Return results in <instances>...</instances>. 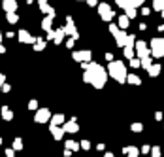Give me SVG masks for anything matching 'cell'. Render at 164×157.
<instances>
[{"instance_id":"cell-37","label":"cell","mask_w":164,"mask_h":157,"mask_svg":"<svg viewBox=\"0 0 164 157\" xmlns=\"http://www.w3.org/2000/svg\"><path fill=\"white\" fill-rule=\"evenodd\" d=\"M74 44H76V40H74V38H68V40H66V47H68V49H72Z\"/></svg>"},{"instance_id":"cell-41","label":"cell","mask_w":164,"mask_h":157,"mask_svg":"<svg viewBox=\"0 0 164 157\" xmlns=\"http://www.w3.org/2000/svg\"><path fill=\"white\" fill-rule=\"evenodd\" d=\"M141 14H143V15H149L151 14V8H141Z\"/></svg>"},{"instance_id":"cell-47","label":"cell","mask_w":164,"mask_h":157,"mask_svg":"<svg viewBox=\"0 0 164 157\" xmlns=\"http://www.w3.org/2000/svg\"><path fill=\"white\" fill-rule=\"evenodd\" d=\"M2 53H6V47H4L2 44H0V55H2Z\"/></svg>"},{"instance_id":"cell-38","label":"cell","mask_w":164,"mask_h":157,"mask_svg":"<svg viewBox=\"0 0 164 157\" xmlns=\"http://www.w3.org/2000/svg\"><path fill=\"white\" fill-rule=\"evenodd\" d=\"M85 2L91 6V8H96V6H98V0H85Z\"/></svg>"},{"instance_id":"cell-1","label":"cell","mask_w":164,"mask_h":157,"mask_svg":"<svg viewBox=\"0 0 164 157\" xmlns=\"http://www.w3.org/2000/svg\"><path fill=\"white\" fill-rule=\"evenodd\" d=\"M81 70H85L83 72V81H85V83H91V85L96 87V89H102V87L106 85L108 72H106V68L102 66V64L94 63V61H91V63H83Z\"/></svg>"},{"instance_id":"cell-8","label":"cell","mask_w":164,"mask_h":157,"mask_svg":"<svg viewBox=\"0 0 164 157\" xmlns=\"http://www.w3.org/2000/svg\"><path fill=\"white\" fill-rule=\"evenodd\" d=\"M17 38H19L21 44H32V45H34V42H36V38H34L28 30H25V28H21V30L17 32Z\"/></svg>"},{"instance_id":"cell-2","label":"cell","mask_w":164,"mask_h":157,"mask_svg":"<svg viewBox=\"0 0 164 157\" xmlns=\"http://www.w3.org/2000/svg\"><path fill=\"white\" fill-rule=\"evenodd\" d=\"M106 72H108L115 81H119V83H125V81H127V66H125L123 61H111V63L108 64V68H106Z\"/></svg>"},{"instance_id":"cell-25","label":"cell","mask_w":164,"mask_h":157,"mask_svg":"<svg viewBox=\"0 0 164 157\" xmlns=\"http://www.w3.org/2000/svg\"><path fill=\"white\" fill-rule=\"evenodd\" d=\"M6 19H8L9 25H15V23L19 21V15L17 14H6Z\"/></svg>"},{"instance_id":"cell-49","label":"cell","mask_w":164,"mask_h":157,"mask_svg":"<svg viewBox=\"0 0 164 157\" xmlns=\"http://www.w3.org/2000/svg\"><path fill=\"white\" fill-rule=\"evenodd\" d=\"M159 30H160V32H164V25H159Z\"/></svg>"},{"instance_id":"cell-16","label":"cell","mask_w":164,"mask_h":157,"mask_svg":"<svg viewBox=\"0 0 164 157\" xmlns=\"http://www.w3.org/2000/svg\"><path fill=\"white\" fill-rule=\"evenodd\" d=\"M64 123H66V119H64V116H62V114H55V116L51 117V125H55V127L64 125Z\"/></svg>"},{"instance_id":"cell-39","label":"cell","mask_w":164,"mask_h":157,"mask_svg":"<svg viewBox=\"0 0 164 157\" xmlns=\"http://www.w3.org/2000/svg\"><path fill=\"white\" fill-rule=\"evenodd\" d=\"M0 91H4V93H9V91H11V87H9L8 83H4V85L0 87Z\"/></svg>"},{"instance_id":"cell-29","label":"cell","mask_w":164,"mask_h":157,"mask_svg":"<svg viewBox=\"0 0 164 157\" xmlns=\"http://www.w3.org/2000/svg\"><path fill=\"white\" fill-rule=\"evenodd\" d=\"M11 150H13V152L23 150V140H21V138H15V140H13V148H11Z\"/></svg>"},{"instance_id":"cell-6","label":"cell","mask_w":164,"mask_h":157,"mask_svg":"<svg viewBox=\"0 0 164 157\" xmlns=\"http://www.w3.org/2000/svg\"><path fill=\"white\" fill-rule=\"evenodd\" d=\"M72 59L76 61V63H91L92 61V53L89 49H81V51H74L72 53Z\"/></svg>"},{"instance_id":"cell-23","label":"cell","mask_w":164,"mask_h":157,"mask_svg":"<svg viewBox=\"0 0 164 157\" xmlns=\"http://www.w3.org/2000/svg\"><path fill=\"white\" fill-rule=\"evenodd\" d=\"M145 47H149L145 40H136V44H134V51H138V49H145Z\"/></svg>"},{"instance_id":"cell-22","label":"cell","mask_w":164,"mask_h":157,"mask_svg":"<svg viewBox=\"0 0 164 157\" xmlns=\"http://www.w3.org/2000/svg\"><path fill=\"white\" fill-rule=\"evenodd\" d=\"M151 64H153L151 57H145V59H141V61H140V66H141V68H145V70H149Z\"/></svg>"},{"instance_id":"cell-51","label":"cell","mask_w":164,"mask_h":157,"mask_svg":"<svg viewBox=\"0 0 164 157\" xmlns=\"http://www.w3.org/2000/svg\"><path fill=\"white\" fill-rule=\"evenodd\" d=\"M32 2H34V0H27V4H32Z\"/></svg>"},{"instance_id":"cell-9","label":"cell","mask_w":164,"mask_h":157,"mask_svg":"<svg viewBox=\"0 0 164 157\" xmlns=\"http://www.w3.org/2000/svg\"><path fill=\"white\" fill-rule=\"evenodd\" d=\"M17 0H2V9H4L6 14H17Z\"/></svg>"},{"instance_id":"cell-10","label":"cell","mask_w":164,"mask_h":157,"mask_svg":"<svg viewBox=\"0 0 164 157\" xmlns=\"http://www.w3.org/2000/svg\"><path fill=\"white\" fill-rule=\"evenodd\" d=\"M38 6H40V12H42V14L51 15V17L55 19V9L49 6V2H47V0H38Z\"/></svg>"},{"instance_id":"cell-5","label":"cell","mask_w":164,"mask_h":157,"mask_svg":"<svg viewBox=\"0 0 164 157\" xmlns=\"http://www.w3.org/2000/svg\"><path fill=\"white\" fill-rule=\"evenodd\" d=\"M62 30H64V34H66V36H70V38H74V40H79V32L76 30V25H74L72 15L66 17V25L62 27Z\"/></svg>"},{"instance_id":"cell-20","label":"cell","mask_w":164,"mask_h":157,"mask_svg":"<svg viewBox=\"0 0 164 157\" xmlns=\"http://www.w3.org/2000/svg\"><path fill=\"white\" fill-rule=\"evenodd\" d=\"M2 117H4L6 121H11V119H13V114H11V110H9L8 106H2Z\"/></svg>"},{"instance_id":"cell-34","label":"cell","mask_w":164,"mask_h":157,"mask_svg":"<svg viewBox=\"0 0 164 157\" xmlns=\"http://www.w3.org/2000/svg\"><path fill=\"white\" fill-rule=\"evenodd\" d=\"M28 110H38V100H30L28 102Z\"/></svg>"},{"instance_id":"cell-15","label":"cell","mask_w":164,"mask_h":157,"mask_svg":"<svg viewBox=\"0 0 164 157\" xmlns=\"http://www.w3.org/2000/svg\"><path fill=\"white\" fill-rule=\"evenodd\" d=\"M51 25H53V17H51V15H46V17H44V21H42V28H44L46 32H49V30H53V27H51Z\"/></svg>"},{"instance_id":"cell-33","label":"cell","mask_w":164,"mask_h":157,"mask_svg":"<svg viewBox=\"0 0 164 157\" xmlns=\"http://www.w3.org/2000/svg\"><path fill=\"white\" fill-rule=\"evenodd\" d=\"M151 155H153V157H160V148H159V146H155V148L151 150Z\"/></svg>"},{"instance_id":"cell-30","label":"cell","mask_w":164,"mask_h":157,"mask_svg":"<svg viewBox=\"0 0 164 157\" xmlns=\"http://www.w3.org/2000/svg\"><path fill=\"white\" fill-rule=\"evenodd\" d=\"M130 129H132L134 133H141V131H143V125H141V123H132Z\"/></svg>"},{"instance_id":"cell-44","label":"cell","mask_w":164,"mask_h":157,"mask_svg":"<svg viewBox=\"0 0 164 157\" xmlns=\"http://www.w3.org/2000/svg\"><path fill=\"white\" fill-rule=\"evenodd\" d=\"M4 83H6V78H4V74H2V72H0V87L4 85Z\"/></svg>"},{"instance_id":"cell-32","label":"cell","mask_w":164,"mask_h":157,"mask_svg":"<svg viewBox=\"0 0 164 157\" xmlns=\"http://www.w3.org/2000/svg\"><path fill=\"white\" fill-rule=\"evenodd\" d=\"M130 66L132 68H140V59H136V57L130 59Z\"/></svg>"},{"instance_id":"cell-18","label":"cell","mask_w":164,"mask_h":157,"mask_svg":"<svg viewBox=\"0 0 164 157\" xmlns=\"http://www.w3.org/2000/svg\"><path fill=\"white\" fill-rule=\"evenodd\" d=\"M160 70H162V66L157 63V64H151V68H149L147 72H149V76H151V78H155V76H159V74H160Z\"/></svg>"},{"instance_id":"cell-3","label":"cell","mask_w":164,"mask_h":157,"mask_svg":"<svg viewBox=\"0 0 164 157\" xmlns=\"http://www.w3.org/2000/svg\"><path fill=\"white\" fill-rule=\"evenodd\" d=\"M147 45H149L151 57H155V59H162L164 57V38H153Z\"/></svg>"},{"instance_id":"cell-4","label":"cell","mask_w":164,"mask_h":157,"mask_svg":"<svg viewBox=\"0 0 164 157\" xmlns=\"http://www.w3.org/2000/svg\"><path fill=\"white\" fill-rule=\"evenodd\" d=\"M96 12H98V15L102 17V21H106V23H111L115 19V12L111 9V6L106 4V2H100V4L96 6Z\"/></svg>"},{"instance_id":"cell-27","label":"cell","mask_w":164,"mask_h":157,"mask_svg":"<svg viewBox=\"0 0 164 157\" xmlns=\"http://www.w3.org/2000/svg\"><path fill=\"white\" fill-rule=\"evenodd\" d=\"M153 9L162 12V9H164V0H153Z\"/></svg>"},{"instance_id":"cell-28","label":"cell","mask_w":164,"mask_h":157,"mask_svg":"<svg viewBox=\"0 0 164 157\" xmlns=\"http://www.w3.org/2000/svg\"><path fill=\"white\" fill-rule=\"evenodd\" d=\"M125 15H127L128 19H134V17L138 15V12H136L134 8H127V9H125Z\"/></svg>"},{"instance_id":"cell-12","label":"cell","mask_w":164,"mask_h":157,"mask_svg":"<svg viewBox=\"0 0 164 157\" xmlns=\"http://www.w3.org/2000/svg\"><path fill=\"white\" fill-rule=\"evenodd\" d=\"M62 131H64V133H78V131H79L78 121H74V119H72V121H66V123H64V127H62Z\"/></svg>"},{"instance_id":"cell-36","label":"cell","mask_w":164,"mask_h":157,"mask_svg":"<svg viewBox=\"0 0 164 157\" xmlns=\"http://www.w3.org/2000/svg\"><path fill=\"white\" fill-rule=\"evenodd\" d=\"M109 32H111V34H117V32H119V28H117V25H113V23H111V25H109Z\"/></svg>"},{"instance_id":"cell-19","label":"cell","mask_w":164,"mask_h":157,"mask_svg":"<svg viewBox=\"0 0 164 157\" xmlns=\"http://www.w3.org/2000/svg\"><path fill=\"white\" fill-rule=\"evenodd\" d=\"M46 45H47L46 40H42V38H36V42H34V51H44V49H46Z\"/></svg>"},{"instance_id":"cell-7","label":"cell","mask_w":164,"mask_h":157,"mask_svg":"<svg viewBox=\"0 0 164 157\" xmlns=\"http://www.w3.org/2000/svg\"><path fill=\"white\" fill-rule=\"evenodd\" d=\"M51 119V112L47 110V108H40V110H36V116H34V121L36 123H47Z\"/></svg>"},{"instance_id":"cell-21","label":"cell","mask_w":164,"mask_h":157,"mask_svg":"<svg viewBox=\"0 0 164 157\" xmlns=\"http://www.w3.org/2000/svg\"><path fill=\"white\" fill-rule=\"evenodd\" d=\"M66 150H70V152H78V150H79V144L74 142V140H66Z\"/></svg>"},{"instance_id":"cell-13","label":"cell","mask_w":164,"mask_h":157,"mask_svg":"<svg viewBox=\"0 0 164 157\" xmlns=\"http://www.w3.org/2000/svg\"><path fill=\"white\" fill-rule=\"evenodd\" d=\"M64 36H66V34H64L62 27H60V28H57V30H55V36H53V42H55L57 45H60V44L64 42Z\"/></svg>"},{"instance_id":"cell-46","label":"cell","mask_w":164,"mask_h":157,"mask_svg":"<svg viewBox=\"0 0 164 157\" xmlns=\"http://www.w3.org/2000/svg\"><path fill=\"white\" fill-rule=\"evenodd\" d=\"M149 152H151L149 146H143V148H141V153H149Z\"/></svg>"},{"instance_id":"cell-26","label":"cell","mask_w":164,"mask_h":157,"mask_svg":"<svg viewBox=\"0 0 164 157\" xmlns=\"http://www.w3.org/2000/svg\"><path fill=\"white\" fill-rule=\"evenodd\" d=\"M123 49H125V57H127L128 61L136 57V53H134V47H123Z\"/></svg>"},{"instance_id":"cell-52","label":"cell","mask_w":164,"mask_h":157,"mask_svg":"<svg viewBox=\"0 0 164 157\" xmlns=\"http://www.w3.org/2000/svg\"><path fill=\"white\" fill-rule=\"evenodd\" d=\"M160 15H162V17H164V9H162V12H160Z\"/></svg>"},{"instance_id":"cell-31","label":"cell","mask_w":164,"mask_h":157,"mask_svg":"<svg viewBox=\"0 0 164 157\" xmlns=\"http://www.w3.org/2000/svg\"><path fill=\"white\" fill-rule=\"evenodd\" d=\"M143 2H145V0H130V6L136 9V8H140V6H143Z\"/></svg>"},{"instance_id":"cell-24","label":"cell","mask_w":164,"mask_h":157,"mask_svg":"<svg viewBox=\"0 0 164 157\" xmlns=\"http://www.w3.org/2000/svg\"><path fill=\"white\" fill-rule=\"evenodd\" d=\"M115 4L119 6L121 9H127V8H132L130 6V0H115Z\"/></svg>"},{"instance_id":"cell-40","label":"cell","mask_w":164,"mask_h":157,"mask_svg":"<svg viewBox=\"0 0 164 157\" xmlns=\"http://www.w3.org/2000/svg\"><path fill=\"white\" fill-rule=\"evenodd\" d=\"M104 57H106V61H108V63H111V61H113V53H106Z\"/></svg>"},{"instance_id":"cell-35","label":"cell","mask_w":164,"mask_h":157,"mask_svg":"<svg viewBox=\"0 0 164 157\" xmlns=\"http://www.w3.org/2000/svg\"><path fill=\"white\" fill-rule=\"evenodd\" d=\"M79 148H81V150H89V148H91V144H89V140H83V142L79 144Z\"/></svg>"},{"instance_id":"cell-45","label":"cell","mask_w":164,"mask_h":157,"mask_svg":"<svg viewBox=\"0 0 164 157\" xmlns=\"http://www.w3.org/2000/svg\"><path fill=\"white\" fill-rule=\"evenodd\" d=\"M155 119H157V121H162V114L157 112V114H155Z\"/></svg>"},{"instance_id":"cell-48","label":"cell","mask_w":164,"mask_h":157,"mask_svg":"<svg viewBox=\"0 0 164 157\" xmlns=\"http://www.w3.org/2000/svg\"><path fill=\"white\" fill-rule=\"evenodd\" d=\"M104 157H115V155H113V153H109V152H108V153H106Z\"/></svg>"},{"instance_id":"cell-53","label":"cell","mask_w":164,"mask_h":157,"mask_svg":"<svg viewBox=\"0 0 164 157\" xmlns=\"http://www.w3.org/2000/svg\"><path fill=\"white\" fill-rule=\"evenodd\" d=\"M83 2H85V0H83Z\"/></svg>"},{"instance_id":"cell-14","label":"cell","mask_w":164,"mask_h":157,"mask_svg":"<svg viewBox=\"0 0 164 157\" xmlns=\"http://www.w3.org/2000/svg\"><path fill=\"white\" fill-rule=\"evenodd\" d=\"M51 135H53L55 140H62V136H64L62 127H55V125H51Z\"/></svg>"},{"instance_id":"cell-43","label":"cell","mask_w":164,"mask_h":157,"mask_svg":"<svg viewBox=\"0 0 164 157\" xmlns=\"http://www.w3.org/2000/svg\"><path fill=\"white\" fill-rule=\"evenodd\" d=\"M53 36H55V30H49V32H47V38H46V40H53Z\"/></svg>"},{"instance_id":"cell-11","label":"cell","mask_w":164,"mask_h":157,"mask_svg":"<svg viewBox=\"0 0 164 157\" xmlns=\"http://www.w3.org/2000/svg\"><path fill=\"white\" fill-rule=\"evenodd\" d=\"M128 27H130V19H128L127 15H121V17L117 19V28L119 30H127Z\"/></svg>"},{"instance_id":"cell-17","label":"cell","mask_w":164,"mask_h":157,"mask_svg":"<svg viewBox=\"0 0 164 157\" xmlns=\"http://www.w3.org/2000/svg\"><path fill=\"white\" fill-rule=\"evenodd\" d=\"M127 83H130V85H141V78L136 76V74H127Z\"/></svg>"},{"instance_id":"cell-42","label":"cell","mask_w":164,"mask_h":157,"mask_svg":"<svg viewBox=\"0 0 164 157\" xmlns=\"http://www.w3.org/2000/svg\"><path fill=\"white\" fill-rule=\"evenodd\" d=\"M6 157H13V150H11V148L6 150Z\"/></svg>"},{"instance_id":"cell-50","label":"cell","mask_w":164,"mask_h":157,"mask_svg":"<svg viewBox=\"0 0 164 157\" xmlns=\"http://www.w3.org/2000/svg\"><path fill=\"white\" fill-rule=\"evenodd\" d=\"M0 44H2V30H0Z\"/></svg>"}]
</instances>
